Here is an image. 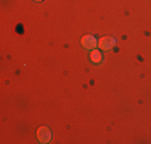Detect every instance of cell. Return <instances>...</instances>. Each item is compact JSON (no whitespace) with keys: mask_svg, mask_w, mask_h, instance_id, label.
I'll return each mask as SVG.
<instances>
[{"mask_svg":"<svg viewBox=\"0 0 151 144\" xmlns=\"http://www.w3.org/2000/svg\"><path fill=\"white\" fill-rule=\"evenodd\" d=\"M37 138H39V141H40L42 144L50 143V141H52V131H50V128L40 127L37 130Z\"/></svg>","mask_w":151,"mask_h":144,"instance_id":"obj_1","label":"cell"},{"mask_svg":"<svg viewBox=\"0 0 151 144\" xmlns=\"http://www.w3.org/2000/svg\"><path fill=\"white\" fill-rule=\"evenodd\" d=\"M98 45H100V50H103V51H108V50H113V46L116 45V38L114 37H103V38H100V42H98Z\"/></svg>","mask_w":151,"mask_h":144,"instance_id":"obj_2","label":"cell"},{"mask_svg":"<svg viewBox=\"0 0 151 144\" xmlns=\"http://www.w3.org/2000/svg\"><path fill=\"white\" fill-rule=\"evenodd\" d=\"M96 45H98V40H96L93 35H85V37H82V46H84V48L95 50Z\"/></svg>","mask_w":151,"mask_h":144,"instance_id":"obj_3","label":"cell"},{"mask_svg":"<svg viewBox=\"0 0 151 144\" xmlns=\"http://www.w3.org/2000/svg\"><path fill=\"white\" fill-rule=\"evenodd\" d=\"M90 59H92L95 64H100V63L103 61L101 51H100V50H92V53H90Z\"/></svg>","mask_w":151,"mask_h":144,"instance_id":"obj_4","label":"cell"},{"mask_svg":"<svg viewBox=\"0 0 151 144\" xmlns=\"http://www.w3.org/2000/svg\"><path fill=\"white\" fill-rule=\"evenodd\" d=\"M35 2H44V0H35Z\"/></svg>","mask_w":151,"mask_h":144,"instance_id":"obj_5","label":"cell"}]
</instances>
